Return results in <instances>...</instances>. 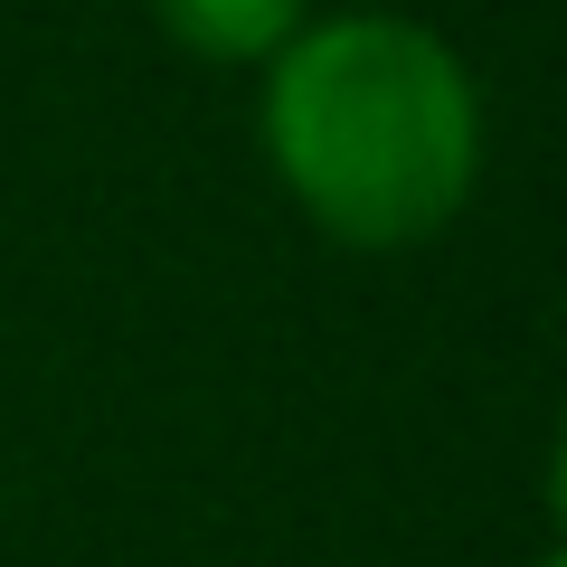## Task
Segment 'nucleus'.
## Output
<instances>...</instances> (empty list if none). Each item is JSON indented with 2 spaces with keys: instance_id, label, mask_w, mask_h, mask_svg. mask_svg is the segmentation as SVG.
<instances>
[{
  "instance_id": "1",
  "label": "nucleus",
  "mask_w": 567,
  "mask_h": 567,
  "mask_svg": "<svg viewBox=\"0 0 567 567\" xmlns=\"http://www.w3.org/2000/svg\"><path fill=\"white\" fill-rule=\"evenodd\" d=\"M265 162L322 237L425 246L483 181L473 66L398 10L303 20L265 58Z\"/></svg>"
},
{
  "instance_id": "2",
  "label": "nucleus",
  "mask_w": 567,
  "mask_h": 567,
  "mask_svg": "<svg viewBox=\"0 0 567 567\" xmlns=\"http://www.w3.org/2000/svg\"><path fill=\"white\" fill-rule=\"evenodd\" d=\"M152 10H162V29L189 58H218V66L275 58V48L303 29V0H152Z\"/></svg>"
},
{
  "instance_id": "3",
  "label": "nucleus",
  "mask_w": 567,
  "mask_h": 567,
  "mask_svg": "<svg viewBox=\"0 0 567 567\" xmlns=\"http://www.w3.org/2000/svg\"><path fill=\"white\" fill-rule=\"evenodd\" d=\"M548 520L567 539V425H558V445H548Z\"/></svg>"
},
{
  "instance_id": "4",
  "label": "nucleus",
  "mask_w": 567,
  "mask_h": 567,
  "mask_svg": "<svg viewBox=\"0 0 567 567\" xmlns=\"http://www.w3.org/2000/svg\"><path fill=\"white\" fill-rule=\"evenodd\" d=\"M539 567H567V539H558V548H548V558H539Z\"/></svg>"
}]
</instances>
